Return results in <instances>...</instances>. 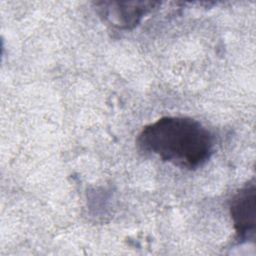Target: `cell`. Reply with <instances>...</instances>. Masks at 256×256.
<instances>
[{"label":"cell","instance_id":"6da1fadb","mask_svg":"<svg viewBox=\"0 0 256 256\" xmlns=\"http://www.w3.org/2000/svg\"><path fill=\"white\" fill-rule=\"evenodd\" d=\"M137 144L144 152L186 169H196L213 153L214 139L200 122L188 117H162L146 125Z\"/></svg>","mask_w":256,"mask_h":256},{"label":"cell","instance_id":"7a4b0ae2","mask_svg":"<svg viewBox=\"0 0 256 256\" xmlns=\"http://www.w3.org/2000/svg\"><path fill=\"white\" fill-rule=\"evenodd\" d=\"M230 215L237 239L254 240L256 229V186L252 180L243 186L230 201Z\"/></svg>","mask_w":256,"mask_h":256},{"label":"cell","instance_id":"3957f363","mask_svg":"<svg viewBox=\"0 0 256 256\" xmlns=\"http://www.w3.org/2000/svg\"><path fill=\"white\" fill-rule=\"evenodd\" d=\"M99 7L102 15L112 25L129 29L137 25L140 19L156 3L152 2H103Z\"/></svg>","mask_w":256,"mask_h":256}]
</instances>
